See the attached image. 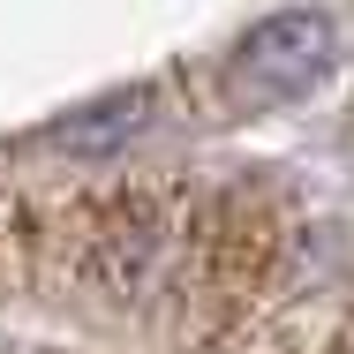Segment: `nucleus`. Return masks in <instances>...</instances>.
<instances>
[{
    "instance_id": "nucleus-1",
    "label": "nucleus",
    "mask_w": 354,
    "mask_h": 354,
    "mask_svg": "<svg viewBox=\"0 0 354 354\" xmlns=\"http://www.w3.org/2000/svg\"><path fill=\"white\" fill-rule=\"evenodd\" d=\"M324 68H332V23L317 8H286V15H264L234 46V98L241 106H286Z\"/></svg>"
},
{
    "instance_id": "nucleus-2",
    "label": "nucleus",
    "mask_w": 354,
    "mask_h": 354,
    "mask_svg": "<svg viewBox=\"0 0 354 354\" xmlns=\"http://www.w3.org/2000/svg\"><path fill=\"white\" fill-rule=\"evenodd\" d=\"M143 106H151L143 91H121L113 106H91V113H75L68 129H61V143H68V151H98V143L129 136V129H136V113H143Z\"/></svg>"
}]
</instances>
